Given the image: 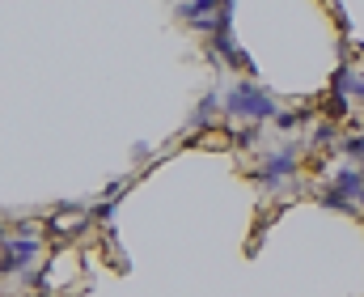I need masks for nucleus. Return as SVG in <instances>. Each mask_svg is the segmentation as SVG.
I'll use <instances>...</instances> for the list:
<instances>
[{"instance_id":"1","label":"nucleus","mask_w":364,"mask_h":297,"mask_svg":"<svg viewBox=\"0 0 364 297\" xmlns=\"http://www.w3.org/2000/svg\"><path fill=\"white\" fill-rule=\"evenodd\" d=\"M279 110H284V106H279L267 90H259L250 77H246V81H233V85L225 90V115H229L233 123H272Z\"/></svg>"},{"instance_id":"2","label":"nucleus","mask_w":364,"mask_h":297,"mask_svg":"<svg viewBox=\"0 0 364 297\" xmlns=\"http://www.w3.org/2000/svg\"><path fill=\"white\" fill-rule=\"evenodd\" d=\"M296 174H301V145L296 140H284L275 153L263 157V166L246 170V179L263 192H284L288 183H296Z\"/></svg>"},{"instance_id":"3","label":"nucleus","mask_w":364,"mask_h":297,"mask_svg":"<svg viewBox=\"0 0 364 297\" xmlns=\"http://www.w3.org/2000/svg\"><path fill=\"white\" fill-rule=\"evenodd\" d=\"M38 251H43V238H38V234H30V229L9 234V238H4V259H0V272H4V276L26 272V268L38 259Z\"/></svg>"},{"instance_id":"4","label":"nucleus","mask_w":364,"mask_h":297,"mask_svg":"<svg viewBox=\"0 0 364 297\" xmlns=\"http://www.w3.org/2000/svg\"><path fill=\"white\" fill-rule=\"evenodd\" d=\"M174 13H178L186 26H195V30H203V34H216L220 0H178V4H174Z\"/></svg>"},{"instance_id":"5","label":"nucleus","mask_w":364,"mask_h":297,"mask_svg":"<svg viewBox=\"0 0 364 297\" xmlns=\"http://www.w3.org/2000/svg\"><path fill=\"white\" fill-rule=\"evenodd\" d=\"M326 183H331L339 196H348V199H356V204H360V196H364V170H360V166H339Z\"/></svg>"},{"instance_id":"6","label":"nucleus","mask_w":364,"mask_h":297,"mask_svg":"<svg viewBox=\"0 0 364 297\" xmlns=\"http://www.w3.org/2000/svg\"><path fill=\"white\" fill-rule=\"evenodd\" d=\"M220 115H225V98H220V94H203L199 106L191 110V119H186V123H191L195 132H203V127H216V119H220Z\"/></svg>"},{"instance_id":"7","label":"nucleus","mask_w":364,"mask_h":297,"mask_svg":"<svg viewBox=\"0 0 364 297\" xmlns=\"http://www.w3.org/2000/svg\"><path fill=\"white\" fill-rule=\"evenodd\" d=\"M90 221H93V212H85V208H64V212L51 217V225H55L60 234H77V229H85Z\"/></svg>"},{"instance_id":"8","label":"nucleus","mask_w":364,"mask_h":297,"mask_svg":"<svg viewBox=\"0 0 364 297\" xmlns=\"http://www.w3.org/2000/svg\"><path fill=\"white\" fill-rule=\"evenodd\" d=\"M318 204H322V208H331V212H360V204H356V199L339 196V192H335L331 183H326V187L318 192Z\"/></svg>"},{"instance_id":"9","label":"nucleus","mask_w":364,"mask_h":297,"mask_svg":"<svg viewBox=\"0 0 364 297\" xmlns=\"http://www.w3.org/2000/svg\"><path fill=\"white\" fill-rule=\"evenodd\" d=\"M331 140H339V136H335V119H318L314 132H309V140H305V149L314 153V149H326Z\"/></svg>"},{"instance_id":"10","label":"nucleus","mask_w":364,"mask_h":297,"mask_svg":"<svg viewBox=\"0 0 364 297\" xmlns=\"http://www.w3.org/2000/svg\"><path fill=\"white\" fill-rule=\"evenodd\" d=\"M335 149H339V157H348V166H352V162H360V166H364V136H360V132L339 136V140H335Z\"/></svg>"},{"instance_id":"11","label":"nucleus","mask_w":364,"mask_h":297,"mask_svg":"<svg viewBox=\"0 0 364 297\" xmlns=\"http://www.w3.org/2000/svg\"><path fill=\"white\" fill-rule=\"evenodd\" d=\"M348 110H352V106H348V94H335V90L326 94V106H322V115H326V119H343Z\"/></svg>"},{"instance_id":"12","label":"nucleus","mask_w":364,"mask_h":297,"mask_svg":"<svg viewBox=\"0 0 364 297\" xmlns=\"http://www.w3.org/2000/svg\"><path fill=\"white\" fill-rule=\"evenodd\" d=\"M259 127H263V123H242V127H237V136H233V140H237V145H246V149H250V145H259Z\"/></svg>"},{"instance_id":"13","label":"nucleus","mask_w":364,"mask_h":297,"mask_svg":"<svg viewBox=\"0 0 364 297\" xmlns=\"http://www.w3.org/2000/svg\"><path fill=\"white\" fill-rule=\"evenodd\" d=\"M114 212H119V199H102V204L93 208V221H102V225H110V221H114Z\"/></svg>"},{"instance_id":"14","label":"nucleus","mask_w":364,"mask_h":297,"mask_svg":"<svg viewBox=\"0 0 364 297\" xmlns=\"http://www.w3.org/2000/svg\"><path fill=\"white\" fill-rule=\"evenodd\" d=\"M272 123H275V132H292V127L301 123V115H296V110H279Z\"/></svg>"},{"instance_id":"15","label":"nucleus","mask_w":364,"mask_h":297,"mask_svg":"<svg viewBox=\"0 0 364 297\" xmlns=\"http://www.w3.org/2000/svg\"><path fill=\"white\" fill-rule=\"evenodd\" d=\"M26 285H30V289H47V276H43V272H30Z\"/></svg>"},{"instance_id":"16","label":"nucleus","mask_w":364,"mask_h":297,"mask_svg":"<svg viewBox=\"0 0 364 297\" xmlns=\"http://www.w3.org/2000/svg\"><path fill=\"white\" fill-rule=\"evenodd\" d=\"M352 94L364 102V73H356V77H352Z\"/></svg>"}]
</instances>
